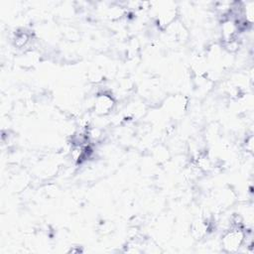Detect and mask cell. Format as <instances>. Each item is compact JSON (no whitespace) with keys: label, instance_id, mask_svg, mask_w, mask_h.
<instances>
[{"label":"cell","instance_id":"6da1fadb","mask_svg":"<svg viewBox=\"0 0 254 254\" xmlns=\"http://www.w3.org/2000/svg\"><path fill=\"white\" fill-rule=\"evenodd\" d=\"M243 240V233L239 229H232L224 237V247L229 251L238 249Z\"/></svg>","mask_w":254,"mask_h":254},{"label":"cell","instance_id":"7a4b0ae2","mask_svg":"<svg viewBox=\"0 0 254 254\" xmlns=\"http://www.w3.org/2000/svg\"><path fill=\"white\" fill-rule=\"evenodd\" d=\"M113 105L114 104H113V101H112L111 97H109L106 94H103V95L97 97L95 107H96L97 112L105 114V113L109 112V110L112 108Z\"/></svg>","mask_w":254,"mask_h":254}]
</instances>
